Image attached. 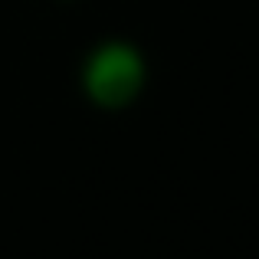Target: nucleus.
Returning a JSON list of instances; mask_svg holds the SVG:
<instances>
[{
  "label": "nucleus",
  "instance_id": "f257e3e1",
  "mask_svg": "<svg viewBox=\"0 0 259 259\" xmlns=\"http://www.w3.org/2000/svg\"><path fill=\"white\" fill-rule=\"evenodd\" d=\"M79 79H82V92L92 105L118 112L141 95L148 82V63L135 43L105 39V43L92 46Z\"/></svg>",
  "mask_w": 259,
  "mask_h": 259
}]
</instances>
